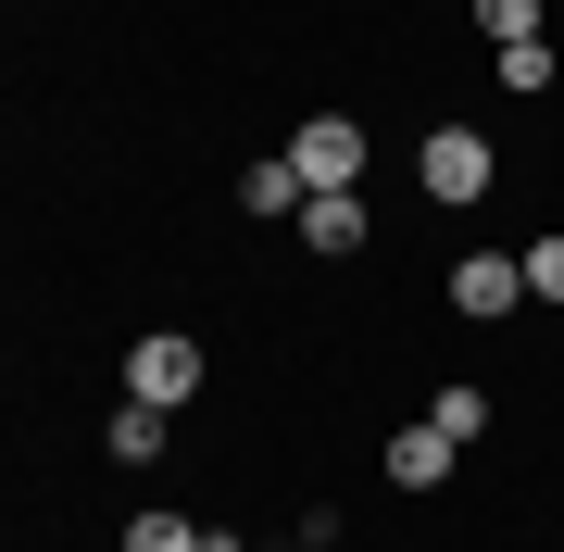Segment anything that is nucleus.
I'll use <instances>...</instances> for the list:
<instances>
[{
	"instance_id": "f257e3e1",
	"label": "nucleus",
	"mask_w": 564,
	"mask_h": 552,
	"mask_svg": "<svg viewBox=\"0 0 564 552\" xmlns=\"http://www.w3.org/2000/svg\"><path fill=\"white\" fill-rule=\"evenodd\" d=\"M489 176H502V164H489V139H477V126H426L414 188H426L440 214H477V202H489Z\"/></svg>"
},
{
	"instance_id": "f03ea898",
	"label": "nucleus",
	"mask_w": 564,
	"mask_h": 552,
	"mask_svg": "<svg viewBox=\"0 0 564 552\" xmlns=\"http://www.w3.org/2000/svg\"><path fill=\"white\" fill-rule=\"evenodd\" d=\"M188 389H202V339H176V327H151L139 351H126V402H163V414H176Z\"/></svg>"
},
{
	"instance_id": "7ed1b4c3",
	"label": "nucleus",
	"mask_w": 564,
	"mask_h": 552,
	"mask_svg": "<svg viewBox=\"0 0 564 552\" xmlns=\"http://www.w3.org/2000/svg\"><path fill=\"white\" fill-rule=\"evenodd\" d=\"M452 314H477V327L527 314V251H464L452 264Z\"/></svg>"
},
{
	"instance_id": "20e7f679",
	"label": "nucleus",
	"mask_w": 564,
	"mask_h": 552,
	"mask_svg": "<svg viewBox=\"0 0 564 552\" xmlns=\"http://www.w3.org/2000/svg\"><path fill=\"white\" fill-rule=\"evenodd\" d=\"M289 164H302V188H351L364 176V126L351 113H302L289 126Z\"/></svg>"
},
{
	"instance_id": "39448f33",
	"label": "nucleus",
	"mask_w": 564,
	"mask_h": 552,
	"mask_svg": "<svg viewBox=\"0 0 564 552\" xmlns=\"http://www.w3.org/2000/svg\"><path fill=\"white\" fill-rule=\"evenodd\" d=\"M289 226H302V251H314V264H351V251L377 239V214H364V188H314V202L289 214Z\"/></svg>"
},
{
	"instance_id": "423d86ee",
	"label": "nucleus",
	"mask_w": 564,
	"mask_h": 552,
	"mask_svg": "<svg viewBox=\"0 0 564 552\" xmlns=\"http://www.w3.org/2000/svg\"><path fill=\"white\" fill-rule=\"evenodd\" d=\"M452 465H464V440L440 427V414H426V427H402V440H389V477H402V490H440Z\"/></svg>"
},
{
	"instance_id": "0eeeda50",
	"label": "nucleus",
	"mask_w": 564,
	"mask_h": 552,
	"mask_svg": "<svg viewBox=\"0 0 564 552\" xmlns=\"http://www.w3.org/2000/svg\"><path fill=\"white\" fill-rule=\"evenodd\" d=\"M314 188H302V164L289 151H263V164H239V214H302Z\"/></svg>"
},
{
	"instance_id": "6e6552de",
	"label": "nucleus",
	"mask_w": 564,
	"mask_h": 552,
	"mask_svg": "<svg viewBox=\"0 0 564 552\" xmlns=\"http://www.w3.org/2000/svg\"><path fill=\"white\" fill-rule=\"evenodd\" d=\"M113 465H163V440H176V414H163V402H113Z\"/></svg>"
},
{
	"instance_id": "1a4fd4ad",
	"label": "nucleus",
	"mask_w": 564,
	"mask_h": 552,
	"mask_svg": "<svg viewBox=\"0 0 564 552\" xmlns=\"http://www.w3.org/2000/svg\"><path fill=\"white\" fill-rule=\"evenodd\" d=\"M552 76H564V63H552V39H514L502 63H489V88H514V101H540Z\"/></svg>"
},
{
	"instance_id": "9d476101",
	"label": "nucleus",
	"mask_w": 564,
	"mask_h": 552,
	"mask_svg": "<svg viewBox=\"0 0 564 552\" xmlns=\"http://www.w3.org/2000/svg\"><path fill=\"white\" fill-rule=\"evenodd\" d=\"M426 414H440L452 440H489V389H477V377H440V402H426Z\"/></svg>"
},
{
	"instance_id": "9b49d317",
	"label": "nucleus",
	"mask_w": 564,
	"mask_h": 552,
	"mask_svg": "<svg viewBox=\"0 0 564 552\" xmlns=\"http://www.w3.org/2000/svg\"><path fill=\"white\" fill-rule=\"evenodd\" d=\"M202 540H214V528H188V515H163V502L126 515V552H202Z\"/></svg>"
},
{
	"instance_id": "f8f14e48",
	"label": "nucleus",
	"mask_w": 564,
	"mask_h": 552,
	"mask_svg": "<svg viewBox=\"0 0 564 552\" xmlns=\"http://www.w3.org/2000/svg\"><path fill=\"white\" fill-rule=\"evenodd\" d=\"M477 39H489V51H514V39H540V0H477Z\"/></svg>"
},
{
	"instance_id": "ddd939ff",
	"label": "nucleus",
	"mask_w": 564,
	"mask_h": 552,
	"mask_svg": "<svg viewBox=\"0 0 564 552\" xmlns=\"http://www.w3.org/2000/svg\"><path fill=\"white\" fill-rule=\"evenodd\" d=\"M527 302L564 314V239H527Z\"/></svg>"
}]
</instances>
